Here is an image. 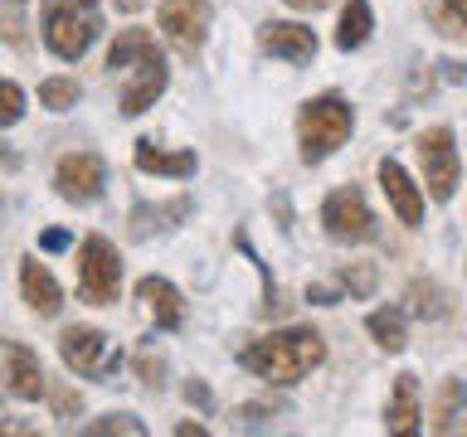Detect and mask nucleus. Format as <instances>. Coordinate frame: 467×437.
Instances as JSON below:
<instances>
[{
    "instance_id": "obj_24",
    "label": "nucleus",
    "mask_w": 467,
    "mask_h": 437,
    "mask_svg": "<svg viewBox=\"0 0 467 437\" xmlns=\"http://www.w3.org/2000/svg\"><path fill=\"white\" fill-rule=\"evenodd\" d=\"M409 297H414V316H423V320L448 316V301H443V291H438L433 282H414V287H409Z\"/></svg>"
},
{
    "instance_id": "obj_23",
    "label": "nucleus",
    "mask_w": 467,
    "mask_h": 437,
    "mask_svg": "<svg viewBox=\"0 0 467 437\" xmlns=\"http://www.w3.org/2000/svg\"><path fill=\"white\" fill-rule=\"evenodd\" d=\"M39 102H44L49 112L78 107V83H73V78H44V83H39Z\"/></svg>"
},
{
    "instance_id": "obj_30",
    "label": "nucleus",
    "mask_w": 467,
    "mask_h": 437,
    "mask_svg": "<svg viewBox=\"0 0 467 437\" xmlns=\"http://www.w3.org/2000/svg\"><path fill=\"white\" fill-rule=\"evenodd\" d=\"M336 297H341L336 287H306V301H317V306H336Z\"/></svg>"
},
{
    "instance_id": "obj_3",
    "label": "nucleus",
    "mask_w": 467,
    "mask_h": 437,
    "mask_svg": "<svg viewBox=\"0 0 467 437\" xmlns=\"http://www.w3.org/2000/svg\"><path fill=\"white\" fill-rule=\"evenodd\" d=\"M102 35V10L98 0H44V44L58 58H83Z\"/></svg>"
},
{
    "instance_id": "obj_18",
    "label": "nucleus",
    "mask_w": 467,
    "mask_h": 437,
    "mask_svg": "<svg viewBox=\"0 0 467 437\" xmlns=\"http://www.w3.org/2000/svg\"><path fill=\"white\" fill-rule=\"evenodd\" d=\"M137 170L185 180V175H195V156H190V151H161L156 141H137Z\"/></svg>"
},
{
    "instance_id": "obj_36",
    "label": "nucleus",
    "mask_w": 467,
    "mask_h": 437,
    "mask_svg": "<svg viewBox=\"0 0 467 437\" xmlns=\"http://www.w3.org/2000/svg\"><path fill=\"white\" fill-rule=\"evenodd\" d=\"M10 5H20V0H10Z\"/></svg>"
},
{
    "instance_id": "obj_29",
    "label": "nucleus",
    "mask_w": 467,
    "mask_h": 437,
    "mask_svg": "<svg viewBox=\"0 0 467 437\" xmlns=\"http://www.w3.org/2000/svg\"><path fill=\"white\" fill-rule=\"evenodd\" d=\"M78 408H83V399H78L73 389H54V413H58V418H73Z\"/></svg>"
},
{
    "instance_id": "obj_9",
    "label": "nucleus",
    "mask_w": 467,
    "mask_h": 437,
    "mask_svg": "<svg viewBox=\"0 0 467 437\" xmlns=\"http://www.w3.org/2000/svg\"><path fill=\"white\" fill-rule=\"evenodd\" d=\"M54 185L68 204H93L102 195V185H108V166H102L93 151H73V156L58 160Z\"/></svg>"
},
{
    "instance_id": "obj_35",
    "label": "nucleus",
    "mask_w": 467,
    "mask_h": 437,
    "mask_svg": "<svg viewBox=\"0 0 467 437\" xmlns=\"http://www.w3.org/2000/svg\"><path fill=\"white\" fill-rule=\"evenodd\" d=\"M0 428H5V413H0Z\"/></svg>"
},
{
    "instance_id": "obj_11",
    "label": "nucleus",
    "mask_w": 467,
    "mask_h": 437,
    "mask_svg": "<svg viewBox=\"0 0 467 437\" xmlns=\"http://www.w3.org/2000/svg\"><path fill=\"white\" fill-rule=\"evenodd\" d=\"M258 44L268 49L273 58H287V64H312L317 58V35L306 25H292V20H273L258 29Z\"/></svg>"
},
{
    "instance_id": "obj_5",
    "label": "nucleus",
    "mask_w": 467,
    "mask_h": 437,
    "mask_svg": "<svg viewBox=\"0 0 467 437\" xmlns=\"http://www.w3.org/2000/svg\"><path fill=\"white\" fill-rule=\"evenodd\" d=\"M78 291L93 306H108L122 291V258H117V248L102 233H88L78 248Z\"/></svg>"
},
{
    "instance_id": "obj_19",
    "label": "nucleus",
    "mask_w": 467,
    "mask_h": 437,
    "mask_svg": "<svg viewBox=\"0 0 467 437\" xmlns=\"http://www.w3.org/2000/svg\"><path fill=\"white\" fill-rule=\"evenodd\" d=\"M370 0H346V10H341V25H336V49H360L365 39H370Z\"/></svg>"
},
{
    "instance_id": "obj_21",
    "label": "nucleus",
    "mask_w": 467,
    "mask_h": 437,
    "mask_svg": "<svg viewBox=\"0 0 467 437\" xmlns=\"http://www.w3.org/2000/svg\"><path fill=\"white\" fill-rule=\"evenodd\" d=\"M365 326H370V335H375V345L379 350H389V355H400V350L409 345V330H404V316L400 311H370V320H365Z\"/></svg>"
},
{
    "instance_id": "obj_8",
    "label": "nucleus",
    "mask_w": 467,
    "mask_h": 437,
    "mask_svg": "<svg viewBox=\"0 0 467 437\" xmlns=\"http://www.w3.org/2000/svg\"><path fill=\"white\" fill-rule=\"evenodd\" d=\"M321 224H327V233L336 243H370L375 239V214L356 185L331 189L327 204H321Z\"/></svg>"
},
{
    "instance_id": "obj_34",
    "label": "nucleus",
    "mask_w": 467,
    "mask_h": 437,
    "mask_svg": "<svg viewBox=\"0 0 467 437\" xmlns=\"http://www.w3.org/2000/svg\"><path fill=\"white\" fill-rule=\"evenodd\" d=\"M112 5H117V10H127V15H131V10H141V5H146V0H112Z\"/></svg>"
},
{
    "instance_id": "obj_4",
    "label": "nucleus",
    "mask_w": 467,
    "mask_h": 437,
    "mask_svg": "<svg viewBox=\"0 0 467 437\" xmlns=\"http://www.w3.org/2000/svg\"><path fill=\"white\" fill-rule=\"evenodd\" d=\"M356 131V112H350L346 97H312L297 117V137H302V160L306 166H317V160H327L336 146H346V137Z\"/></svg>"
},
{
    "instance_id": "obj_17",
    "label": "nucleus",
    "mask_w": 467,
    "mask_h": 437,
    "mask_svg": "<svg viewBox=\"0 0 467 437\" xmlns=\"http://www.w3.org/2000/svg\"><path fill=\"white\" fill-rule=\"evenodd\" d=\"M467 384L462 379H443L433 399V418H429V432H462L467 428Z\"/></svg>"
},
{
    "instance_id": "obj_22",
    "label": "nucleus",
    "mask_w": 467,
    "mask_h": 437,
    "mask_svg": "<svg viewBox=\"0 0 467 437\" xmlns=\"http://www.w3.org/2000/svg\"><path fill=\"white\" fill-rule=\"evenodd\" d=\"M433 29L443 39L467 44V0H438L433 5Z\"/></svg>"
},
{
    "instance_id": "obj_20",
    "label": "nucleus",
    "mask_w": 467,
    "mask_h": 437,
    "mask_svg": "<svg viewBox=\"0 0 467 437\" xmlns=\"http://www.w3.org/2000/svg\"><path fill=\"white\" fill-rule=\"evenodd\" d=\"M185 214H190V204H185V199L156 204V209H151V204H141V209L131 214V239H151L156 229H171L175 218H185Z\"/></svg>"
},
{
    "instance_id": "obj_33",
    "label": "nucleus",
    "mask_w": 467,
    "mask_h": 437,
    "mask_svg": "<svg viewBox=\"0 0 467 437\" xmlns=\"http://www.w3.org/2000/svg\"><path fill=\"white\" fill-rule=\"evenodd\" d=\"M287 5H292V10H321L327 0H287Z\"/></svg>"
},
{
    "instance_id": "obj_7",
    "label": "nucleus",
    "mask_w": 467,
    "mask_h": 437,
    "mask_svg": "<svg viewBox=\"0 0 467 437\" xmlns=\"http://www.w3.org/2000/svg\"><path fill=\"white\" fill-rule=\"evenodd\" d=\"M419 166H423V185H429V199L448 204L452 189H458V146H452V127H433L419 137Z\"/></svg>"
},
{
    "instance_id": "obj_2",
    "label": "nucleus",
    "mask_w": 467,
    "mask_h": 437,
    "mask_svg": "<svg viewBox=\"0 0 467 437\" xmlns=\"http://www.w3.org/2000/svg\"><path fill=\"white\" fill-rule=\"evenodd\" d=\"M321 360H327V340H321L317 330H302V326L263 335V340L244 345V355H239L244 370L268 379V384H297V379H306Z\"/></svg>"
},
{
    "instance_id": "obj_10",
    "label": "nucleus",
    "mask_w": 467,
    "mask_h": 437,
    "mask_svg": "<svg viewBox=\"0 0 467 437\" xmlns=\"http://www.w3.org/2000/svg\"><path fill=\"white\" fill-rule=\"evenodd\" d=\"M161 29H166L175 49L195 58L204 44V29H210V10H204V0H161Z\"/></svg>"
},
{
    "instance_id": "obj_26",
    "label": "nucleus",
    "mask_w": 467,
    "mask_h": 437,
    "mask_svg": "<svg viewBox=\"0 0 467 437\" xmlns=\"http://www.w3.org/2000/svg\"><path fill=\"white\" fill-rule=\"evenodd\" d=\"M20 117H25V93H20L15 83H5V78H0V131H5V127H15Z\"/></svg>"
},
{
    "instance_id": "obj_12",
    "label": "nucleus",
    "mask_w": 467,
    "mask_h": 437,
    "mask_svg": "<svg viewBox=\"0 0 467 437\" xmlns=\"http://www.w3.org/2000/svg\"><path fill=\"white\" fill-rule=\"evenodd\" d=\"M5 389L25 403H35L39 393L49 389V379H44V370H39V355L20 340H5Z\"/></svg>"
},
{
    "instance_id": "obj_13",
    "label": "nucleus",
    "mask_w": 467,
    "mask_h": 437,
    "mask_svg": "<svg viewBox=\"0 0 467 437\" xmlns=\"http://www.w3.org/2000/svg\"><path fill=\"white\" fill-rule=\"evenodd\" d=\"M379 189H385V199L394 204V214H400V224L409 229H419V218H423V195H419V185L404 175L400 160H379Z\"/></svg>"
},
{
    "instance_id": "obj_16",
    "label": "nucleus",
    "mask_w": 467,
    "mask_h": 437,
    "mask_svg": "<svg viewBox=\"0 0 467 437\" xmlns=\"http://www.w3.org/2000/svg\"><path fill=\"white\" fill-rule=\"evenodd\" d=\"M20 291H25V301H29V311H35V316H58V306H64V291H58L54 272L39 268L35 258L20 262Z\"/></svg>"
},
{
    "instance_id": "obj_15",
    "label": "nucleus",
    "mask_w": 467,
    "mask_h": 437,
    "mask_svg": "<svg viewBox=\"0 0 467 437\" xmlns=\"http://www.w3.org/2000/svg\"><path fill=\"white\" fill-rule=\"evenodd\" d=\"M137 297L146 301V311L156 316L161 330H181V326H185V301H181V291H175L166 277H141V282H137Z\"/></svg>"
},
{
    "instance_id": "obj_32",
    "label": "nucleus",
    "mask_w": 467,
    "mask_h": 437,
    "mask_svg": "<svg viewBox=\"0 0 467 437\" xmlns=\"http://www.w3.org/2000/svg\"><path fill=\"white\" fill-rule=\"evenodd\" d=\"M185 399L200 403V408H210V389H204V384H185Z\"/></svg>"
},
{
    "instance_id": "obj_25",
    "label": "nucleus",
    "mask_w": 467,
    "mask_h": 437,
    "mask_svg": "<svg viewBox=\"0 0 467 437\" xmlns=\"http://www.w3.org/2000/svg\"><path fill=\"white\" fill-rule=\"evenodd\" d=\"M341 287L350 291V297H370L375 291V262H350V268L341 272Z\"/></svg>"
},
{
    "instance_id": "obj_14",
    "label": "nucleus",
    "mask_w": 467,
    "mask_h": 437,
    "mask_svg": "<svg viewBox=\"0 0 467 437\" xmlns=\"http://www.w3.org/2000/svg\"><path fill=\"white\" fill-rule=\"evenodd\" d=\"M419 418H423V408H419V379L414 374H400V379H394V393H389V408H385V432L414 437L419 432Z\"/></svg>"
},
{
    "instance_id": "obj_1",
    "label": "nucleus",
    "mask_w": 467,
    "mask_h": 437,
    "mask_svg": "<svg viewBox=\"0 0 467 437\" xmlns=\"http://www.w3.org/2000/svg\"><path fill=\"white\" fill-rule=\"evenodd\" d=\"M108 68H112V78H122V112L127 117H141L171 83L166 58H161L156 39L146 29H117V39L108 49Z\"/></svg>"
},
{
    "instance_id": "obj_27",
    "label": "nucleus",
    "mask_w": 467,
    "mask_h": 437,
    "mask_svg": "<svg viewBox=\"0 0 467 437\" xmlns=\"http://www.w3.org/2000/svg\"><path fill=\"white\" fill-rule=\"evenodd\" d=\"M88 432L93 437H108V432H127V437H141L146 428L131 413H108V418H98V422H88Z\"/></svg>"
},
{
    "instance_id": "obj_31",
    "label": "nucleus",
    "mask_w": 467,
    "mask_h": 437,
    "mask_svg": "<svg viewBox=\"0 0 467 437\" xmlns=\"http://www.w3.org/2000/svg\"><path fill=\"white\" fill-rule=\"evenodd\" d=\"M39 248H49V253H58V248H68V233H64V229H49V233L39 239Z\"/></svg>"
},
{
    "instance_id": "obj_6",
    "label": "nucleus",
    "mask_w": 467,
    "mask_h": 437,
    "mask_svg": "<svg viewBox=\"0 0 467 437\" xmlns=\"http://www.w3.org/2000/svg\"><path fill=\"white\" fill-rule=\"evenodd\" d=\"M58 355H64V364L83 379H112L122 370V350L93 326H68L58 335Z\"/></svg>"
},
{
    "instance_id": "obj_28",
    "label": "nucleus",
    "mask_w": 467,
    "mask_h": 437,
    "mask_svg": "<svg viewBox=\"0 0 467 437\" xmlns=\"http://www.w3.org/2000/svg\"><path fill=\"white\" fill-rule=\"evenodd\" d=\"M137 374H141V384H146V389H161V384H166V379H161V374H166V360H161L156 350L146 345L141 355H137Z\"/></svg>"
}]
</instances>
